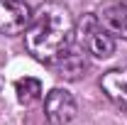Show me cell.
<instances>
[{
  "label": "cell",
  "instance_id": "4",
  "mask_svg": "<svg viewBox=\"0 0 127 125\" xmlns=\"http://www.w3.org/2000/svg\"><path fill=\"white\" fill-rule=\"evenodd\" d=\"M76 98L66 88H51L44 98V115L49 125H68L76 118Z\"/></svg>",
  "mask_w": 127,
  "mask_h": 125
},
{
  "label": "cell",
  "instance_id": "6",
  "mask_svg": "<svg viewBox=\"0 0 127 125\" xmlns=\"http://www.w3.org/2000/svg\"><path fill=\"white\" fill-rule=\"evenodd\" d=\"M98 22L115 39H127V5L122 2H105L95 12Z\"/></svg>",
  "mask_w": 127,
  "mask_h": 125
},
{
  "label": "cell",
  "instance_id": "3",
  "mask_svg": "<svg viewBox=\"0 0 127 125\" xmlns=\"http://www.w3.org/2000/svg\"><path fill=\"white\" fill-rule=\"evenodd\" d=\"M49 66L54 69V74L61 78H68V81H76V78L86 76V71L91 69V59H88V52L83 47H71L66 49L64 54H59L56 59H51Z\"/></svg>",
  "mask_w": 127,
  "mask_h": 125
},
{
  "label": "cell",
  "instance_id": "1",
  "mask_svg": "<svg viewBox=\"0 0 127 125\" xmlns=\"http://www.w3.org/2000/svg\"><path fill=\"white\" fill-rule=\"evenodd\" d=\"M76 39V22L64 2H42L32 10V20L25 30V47L34 59L49 64L64 54Z\"/></svg>",
  "mask_w": 127,
  "mask_h": 125
},
{
  "label": "cell",
  "instance_id": "8",
  "mask_svg": "<svg viewBox=\"0 0 127 125\" xmlns=\"http://www.w3.org/2000/svg\"><path fill=\"white\" fill-rule=\"evenodd\" d=\"M15 93H17V101L22 106H30V103L42 98V81L39 78H32V76L17 78L15 81Z\"/></svg>",
  "mask_w": 127,
  "mask_h": 125
},
{
  "label": "cell",
  "instance_id": "5",
  "mask_svg": "<svg viewBox=\"0 0 127 125\" xmlns=\"http://www.w3.org/2000/svg\"><path fill=\"white\" fill-rule=\"evenodd\" d=\"M32 20V7L27 0H0V32L20 34L27 30Z\"/></svg>",
  "mask_w": 127,
  "mask_h": 125
},
{
  "label": "cell",
  "instance_id": "2",
  "mask_svg": "<svg viewBox=\"0 0 127 125\" xmlns=\"http://www.w3.org/2000/svg\"><path fill=\"white\" fill-rule=\"evenodd\" d=\"M76 44L83 47L88 52V57H95V59H108L115 54V37L105 32L95 12L83 15L81 22L76 25Z\"/></svg>",
  "mask_w": 127,
  "mask_h": 125
},
{
  "label": "cell",
  "instance_id": "7",
  "mask_svg": "<svg viewBox=\"0 0 127 125\" xmlns=\"http://www.w3.org/2000/svg\"><path fill=\"white\" fill-rule=\"evenodd\" d=\"M100 88L122 113H127V66L105 71L100 78Z\"/></svg>",
  "mask_w": 127,
  "mask_h": 125
}]
</instances>
